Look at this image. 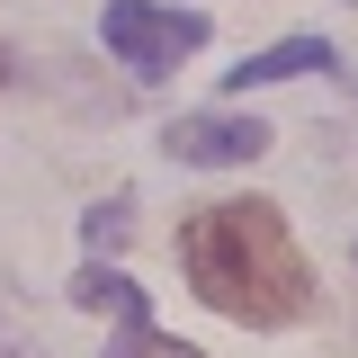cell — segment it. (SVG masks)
<instances>
[{"mask_svg": "<svg viewBox=\"0 0 358 358\" xmlns=\"http://www.w3.org/2000/svg\"><path fill=\"white\" fill-rule=\"evenodd\" d=\"M99 36H108V54L126 63L134 81H162V72H179V63H188V54L206 45V9H162V0H108Z\"/></svg>", "mask_w": 358, "mask_h": 358, "instance_id": "cell-2", "label": "cell"}, {"mask_svg": "<svg viewBox=\"0 0 358 358\" xmlns=\"http://www.w3.org/2000/svg\"><path fill=\"white\" fill-rule=\"evenodd\" d=\"M108 358H206V350H188V341H171V331H152V313H143V322H117Z\"/></svg>", "mask_w": 358, "mask_h": 358, "instance_id": "cell-6", "label": "cell"}, {"mask_svg": "<svg viewBox=\"0 0 358 358\" xmlns=\"http://www.w3.org/2000/svg\"><path fill=\"white\" fill-rule=\"evenodd\" d=\"M126 224H134V206H126V197H108V206H90V215H81V233H90V251H108V242H126Z\"/></svg>", "mask_w": 358, "mask_h": 358, "instance_id": "cell-7", "label": "cell"}, {"mask_svg": "<svg viewBox=\"0 0 358 358\" xmlns=\"http://www.w3.org/2000/svg\"><path fill=\"white\" fill-rule=\"evenodd\" d=\"M162 143H171L179 162H197V171H242V162H260L278 134H268L260 117H233V108H197V117H179Z\"/></svg>", "mask_w": 358, "mask_h": 358, "instance_id": "cell-3", "label": "cell"}, {"mask_svg": "<svg viewBox=\"0 0 358 358\" xmlns=\"http://www.w3.org/2000/svg\"><path fill=\"white\" fill-rule=\"evenodd\" d=\"M0 81H18V54H9V45H0Z\"/></svg>", "mask_w": 358, "mask_h": 358, "instance_id": "cell-8", "label": "cell"}, {"mask_svg": "<svg viewBox=\"0 0 358 358\" xmlns=\"http://www.w3.org/2000/svg\"><path fill=\"white\" fill-rule=\"evenodd\" d=\"M0 358H36V350H0Z\"/></svg>", "mask_w": 358, "mask_h": 358, "instance_id": "cell-9", "label": "cell"}, {"mask_svg": "<svg viewBox=\"0 0 358 358\" xmlns=\"http://www.w3.org/2000/svg\"><path fill=\"white\" fill-rule=\"evenodd\" d=\"M305 72H341L331 36H287V45H260V54H242V72H224V81H233V90H268V81H305Z\"/></svg>", "mask_w": 358, "mask_h": 358, "instance_id": "cell-4", "label": "cell"}, {"mask_svg": "<svg viewBox=\"0 0 358 358\" xmlns=\"http://www.w3.org/2000/svg\"><path fill=\"white\" fill-rule=\"evenodd\" d=\"M179 268L224 322L278 331L313 313V268L268 197H215V206L179 215Z\"/></svg>", "mask_w": 358, "mask_h": 358, "instance_id": "cell-1", "label": "cell"}, {"mask_svg": "<svg viewBox=\"0 0 358 358\" xmlns=\"http://www.w3.org/2000/svg\"><path fill=\"white\" fill-rule=\"evenodd\" d=\"M72 305H81V313H117V322H143V287H134L126 268H99V260H90L81 278H72Z\"/></svg>", "mask_w": 358, "mask_h": 358, "instance_id": "cell-5", "label": "cell"}]
</instances>
